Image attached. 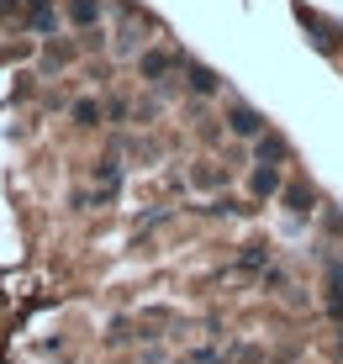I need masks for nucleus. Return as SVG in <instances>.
Listing matches in <instances>:
<instances>
[{"instance_id":"nucleus-1","label":"nucleus","mask_w":343,"mask_h":364,"mask_svg":"<svg viewBox=\"0 0 343 364\" xmlns=\"http://www.w3.org/2000/svg\"><path fill=\"white\" fill-rule=\"evenodd\" d=\"M233 127L238 132H259V117H254V111H233Z\"/></svg>"}]
</instances>
